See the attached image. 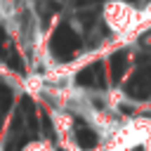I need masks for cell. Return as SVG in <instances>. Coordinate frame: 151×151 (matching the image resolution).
Returning <instances> with one entry per match:
<instances>
[{"label":"cell","instance_id":"obj_1","mask_svg":"<svg viewBox=\"0 0 151 151\" xmlns=\"http://www.w3.org/2000/svg\"><path fill=\"white\" fill-rule=\"evenodd\" d=\"M80 50V38L78 33L68 26V24H61L54 28L52 38H50V52L57 61H71Z\"/></svg>","mask_w":151,"mask_h":151},{"label":"cell","instance_id":"obj_2","mask_svg":"<svg viewBox=\"0 0 151 151\" xmlns=\"http://www.w3.org/2000/svg\"><path fill=\"white\" fill-rule=\"evenodd\" d=\"M125 94L132 99L151 97V59H144V64H139V68L130 76L125 83Z\"/></svg>","mask_w":151,"mask_h":151},{"label":"cell","instance_id":"obj_3","mask_svg":"<svg viewBox=\"0 0 151 151\" xmlns=\"http://www.w3.org/2000/svg\"><path fill=\"white\" fill-rule=\"evenodd\" d=\"M76 83L80 87H106V76H104V64H92L85 66L76 73Z\"/></svg>","mask_w":151,"mask_h":151},{"label":"cell","instance_id":"obj_4","mask_svg":"<svg viewBox=\"0 0 151 151\" xmlns=\"http://www.w3.org/2000/svg\"><path fill=\"white\" fill-rule=\"evenodd\" d=\"M0 59H2L12 71L24 73V61H21V57H19L17 47L12 45V40L7 38V33H5L2 28H0Z\"/></svg>","mask_w":151,"mask_h":151},{"label":"cell","instance_id":"obj_5","mask_svg":"<svg viewBox=\"0 0 151 151\" xmlns=\"http://www.w3.org/2000/svg\"><path fill=\"white\" fill-rule=\"evenodd\" d=\"M73 134H76V142H78L80 149H87V151H90V149H94V146L99 144L97 132H94L92 127H87V125H76Z\"/></svg>","mask_w":151,"mask_h":151},{"label":"cell","instance_id":"obj_6","mask_svg":"<svg viewBox=\"0 0 151 151\" xmlns=\"http://www.w3.org/2000/svg\"><path fill=\"white\" fill-rule=\"evenodd\" d=\"M111 80L113 83H120L123 80V73H125V68H127V52L125 50H118V52H113V57H111Z\"/></svg>","mask_w":151,"mask_h":151},{"label":"cell","instance_id":"obj_7","mask_svg":"<svg viewBox=\"0 0 151 151\" xmlns=\"http://www.w3.org/2000/svg\"><path fill=\"white\" fill-rule=\"evenodd\" d=\"M21 113L26 116V130L31 132V137L38 134V123H35V104L31 97H21Z\"/></svg>","mask_w":151,"mask_h":151},{"label":"cell","instance_id":"obj_8","mask_svg":"<svg viewBox=\"0 0 151 151\" xmlns=\"http://www.w3.org/2000/svg\"><path fill=\"white\" fill-rule=\"evenodd\" d=\"M9 106H12V90L7 85H0V130H2V123L9 113Z\"/></svg>","mask_w":151,"mask_h":151},{"label":"cell","instance_id":"obj_9","mask_svg":"<svg viewBox=\"0 0 151 151\" xmlns=\"http://www.w3.org/2000/svg\"><path fill=\"white\" fill-rule=\"evenodd\" d=\"M42 130L50 134V139H57V132H54V125H52V120L47 118V113H42Z\"/></svg>","mask_w":151,"mask_h":151},{"label":"cell","instance_id":"obj_10","mask_svg":"<svg viewBox=\"0 0 151 151\" xmlns=\"http://www.w3.org/2000/svg\"><path fill=\"white\" fill-rule=\"evenodd\" d=\"M90 2H99V0H78V5L83 7V5H90Z\"/></svg>","mask_w":151,"mask_h":151},{"label":"cell","instance_id":"obj_11","mask_svg":"<svg viewBox=\"0 0 151 151\" xmlns=\"http://www.w3.org/2000/svg\"><path fill=\"white\" fill-rule=\"evenodd\" d=\"M125 2H132V0H125Z\"/></svg>","mask_w":151,"mask_h":151}]
</instances>
